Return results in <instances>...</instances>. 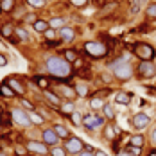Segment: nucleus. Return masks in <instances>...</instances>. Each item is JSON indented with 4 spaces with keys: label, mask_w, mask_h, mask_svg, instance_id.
<instances>
[{
    "label": "nucleus",
    "mask_w": 156,
    "mask_h": 156,
    "mask_svg": "<svg viewBox=\"0 0 156 156\" xmlns=\"http://www.w3.org/2000/svg\"><path fill=\"white\" fill-rule=\"evenodd\" d=\"M104 117H101V115H86V117H83V126L88 129V131H94L97 127H101V126H104Z\"/></svg>",
    "instance_id": "8"
},
{
    "label": "nucleus",
    "mask_w": 156,
    "mask_h": 156,
    "mask_svg": "<svg viewBox=\"0 0 156 156\" xmlns=\"http://www.w3.org/2000/svg\"><path fill=\"white\" fill-rule=\"evenodd\" d=\"M65 149H66L68 153H72V154H76V153H83L84 144L79 140L77 136H70L68 142H66V145H65Z\"/></svg>",
    "instance_id": "9"
},
{
    "label": "nucleus",
    "mask_w": 156,
    "mask_h": 156,
    "mask_svg": "<svg viewBox=\"0 0 156 156\" xmlns=\"http://www.w3.org/2000/svg\"><path fill=\"white\" fill-rule=\"evenodd\" d=\"M25 22H32V23H34V22H36L34 15H27V16H25Z\"/></svg>",
    "instance_id": "44"
},
{
    "label": "nucleus",
    "mask_w": 156,
    "mask_h": 156,
    "mask_svg": "<svg viewBox=\"0 0 156 156\" xmlns=\"http://www.w3.org/2000/svg\"><path fill=\"white\" fill-rule=\"evenodd\" d=\"M151 142L156 145V126L153 127V131H151Z\"/></svg>",
    "instance_id": "42"
},
{
    "label": "nucleus",
    "mask_w": 156,
    "mask_h": 156,
    "mask_svg": "<svg viewBox=\"0 0 156 156\" xmlns=\"http://www.w3.org/2000/svg\"><path fill=\"white\" fill-rule=\"evenodd\" d=\"M59 36H61V43H70L76 38V31L70 25H65V27L59 29Z\"/></svg>",
    "instance_id": "11"
},
{
    "label": "nucleus",
    "mask_w": 156,
    "mask_h": 156,
    "mask_svg": "<svg viewBox=\"0 0 156 156\" xmlns=\"http://www.w3.org/2000/svg\"><path fill=\"white\" fill-rule=\"evenodd\" d=\"M133 54L140 61H154L156 59V48L147 41H136L133 45Z\"/></svg>",
    "instance_id": "2"
},
{
    "label": "nucleus",
    "mask_w": 156,
    "mask_h": 156,
    "mask_svg": "<svg viewBox=\"0 0 156 156\" xmlns=\"http://www.w3.org/2000/svg\"><path fill=\"white\" fill-rule=\"evenodd\" d=\"M115 102H117V104H122V106H129V102H131V94H127V92H117Z\"/></svg>",
    "instance_id": "15"
},
{
    "label": "nucleus",
    "mask_w": 156,
    "mask_h": 156,
    "mask_svg": "<svg viewBox=\"0 0 156 156\" xmlns=\"http://www.w3.org/2000/svg\"><path fill=\"white\" fill-rule=\"evenodd\" d=\"M32 27H34V31L36 32H47L48 29H50L48 22H45V20H36V22L32 23Z\"/></svg>",
    "instance_id": "21"
},
{
    "label": "nucleus",
    "mask_w": 156,
    "mask_h": 156,
    "mask_svg": "<svg viewBox=\"0 0 156 156\" xmlns=\"http://www.w3.org/2000/svg\"><path fill=\"white\" fill-rule=\"evenodd\" d=\"M70 119H72L74 124H83V119H81V113H79V111H74V113L70 115Z\"/></svg>",
    "instance_id": "35"
},
{
    "label": "nucleus",
    "mask_w": 156,
    "mask_h": 156,
    "mask_svg": "<svg viewBox=\"0 0 156 156\" xmlns=\"http://www.w3.org/2000/svg\"><path fill=\"white\" fill-rule=\"evenodd\" d=\"M147 156H156V151H154V149H153V151H151V153H149V154H147Z\"/></svg>",
    "instance_id": "48"
},
{
    "label": "nucleus",
    "mask_w": 156,
    "mask_h": 156,
    "mask_svg": "<svg viewBox=\"0 0 156 156\" xmlns=\"http://www.w3.org/2000/svg\"><path fill=\"white\" fill-rule=\"evenodd\" d=\"M25 149H27V147H25ZM25 149H23L22 145H16V154L18 156H27V151H25Z\"/></svg>",
    "instance_id": "39"
},
{
    "label": "nucleus",
    "mask_w": 156,
    "mask_h": 156,
    "mask_svg": "<svg viewBox=\"0 0 156 156\" xmlns=\"http://www.w3.org/2000/svg\"><path fill=\"white\" fill-rule=\"evenodd\" d=\"M63 56H65V59H66L68 63H72V61H76V59H77V50L68 48V50H65V52H63Z\"/></svg>",
    "instance_id": "27"
},
{
    "label": "nucleus",
    "mask_w": 156,
    "mask_h": 156,
    "mask_svg": "<svg viewBox=\"0 0 156 156\" xmlns=\"http://www.w3.org/2000/svg\"><path fill=\"white\" fill-rule=\"evenodd\" d=\"M104 99H102V95H94L92 99H90V106H92V109H102L104 108Z\"/></svg>",
    "instance_id": "19"
},
{
    "label": "nucleus",
    "mask_w": 156,
    "mask_h": 156,
    "mask_svg": "<svg viewBox=\"0 0 156 156\" xmlns=\"http://www.w3.org/2000/svg\"><path fill=\"white\" fill-rule=\"evenodd\" d=\"M131 124H133V127H135V129L142 131V129H145L147 126L151 124V117H149L147 113H144V111H140V113H135V115L131 117Z\"/></svg>",
    "instance_id": "7"
},
{
    "label": "nucleus",
    "mask_w": 156,
    "mask_h": 156,
    "mask_svg": "<svg viewBox=\"0 0 156 156\" xmlns=\"http://www.w3.org/2000/svg\"><path fill=\"white\" fill-rule=\"evenodd\" d=\"M15 32L18 34V38H20V41H29V34L25 29H22V27H15Z\"/></svg>",
    "instance_id": "28"
},
{
    "label": "nucleus",
    "mask_w": 156,
    "mask_h": 156,
    "mask_svg": "<svg viewBox=\"0 0 156 156\" xmlns=\"http://www.w3.org/2000/svg\"><path fill=\"white\" fill-rule=\"evenodd\" d=\"M102 79H104L106 83H109V81H111V77H109V76H102Z\"/></svg>",
    "instance_id": "47"
},
{
    "label": "nucleus",
    "mask_w": 156,
    "mask_h": 156,
    "mask_svg": "<svg viewBox=\"0 0 156 156\" xmlns=\"http://www.w3.org/2000/svg\"><path fill=\"white\" fill-rule=\"evenodd\" d=\"M22 106H23L25 109H31V111L34 109V106H32V104L29 102V101H25V99H22Z\"/></svg>",
    "instance_id": "41"
},
{
    "label": "nucleus",
    "mask_w": 156,
    "mask_h": 156,
    "mask_svg": "<svg viewBox=\"0 0 156 156\" xmlns=\"http://www.w3.org/2000/svg\"><path fill=\"white\" fill-rule=\"evenodd\" d=\"M63 94H65V97H68V99H70V97H72V99H74V97H77V94H76V90H74V88H66V86L63 88Z\"/></svg>",
    "instance_id": "34"
},
{
    "label": "nucleus",
    "mask_w": 156,
    "mask_h": 156,
    "mask_svg": "<svg viewBox=\"0 0 156 156\" xmlns=\"http://www.w3.org/2000/svg\"><path fill=\"white\" fill-rule=\"evenodd\" d=\"M13 32H15V29H13V25L11 23H4L2 27H0V34L4 36V38H13Z\"/></svg>",
    "instance_id": "23"
},
{
    "label": "nucleus",
    "mask_w": 156,
    "mask_h": 156,
    "mask_svg": "<svg viewBox=\"0 0 156 156\" xmlns=\"http://www.w3.org/2000/svg\"><path fill=\"white\" fill-rule=\"evenodd\" d=\"M50 154H52V156H66V149H61V147H58V145H56V147L52 149V153H50Z\"/></svg>",
    "instance_id": "33"
},
{
    "label": "nucleus",
    "mask_w": 156,
    "mask_h": 156,
    "mask_svg": "<svg viewBox=\"0 0 156 156\" xmlns=\"http://www.w3.org/2000/svg\"><path fill=\"white\" fill-rule=\"evenodd\" d=\"M61 111L65 115H72L74 113V102H66V104H61Z\"/></svg>",
    "instance_id": "29"
},
{
    "label": "nucleus",
    "mask_w": 156,
    "mask_h": 156,
    "mask_svg": "<svg viewBox=\"0 0 156 156\" xmlns=\"http://www.w3.org/2000/svg\"><path fill=\"white\" fill-rule=\"evenodd\" d=\"M0 127H2V126H0Z\"/></svg>",
    "instance_id": "53"
},
{
    "label": "nucleus",
    "mask_w": 156,
    "mask_h": 156,
    "mask_svg": "<svg viewBox=\"0 0 156 156\" xmlns=\"http://www.w3.org/2000/svg\"><path fill=\"white\" fill-rule=\"evenodd\" d=\"M74 90H76V94L79 97H86L88 95V86L84 84V83H77V84H74Z\"/></svg>",
    "instance_id": "25"
},
{
    "label": "nucleus",
    "mask_w": 156,
    "mask_h": 156,
    "mask_svg": "<svg viewBox=\"0 0 156 156\" xmlns=\"http://www.w3.org/2000/svg\"><path fill=\"white\" fill-rule=\"evenodd\" d=\"M0 95H2V97H7V99H15V97H16L15 90H13V88H11L5 81L0 84Z\"/></svg>",
    "instance_id": "17"
},
{
    "label": "nucleus",
    "mask_w": 156,
    "mask_h": 156,
    "mask_svg": "<svg viewBox=\"0 0 156 156\" xmlns=\"http://www.w3.org/2000/svg\"><path fill=\"white\" fill-rule=\"evenodd\" d=\"M70 4L76 5V7H84L88 4V0H70Z\"/></svg>",
    "instance_id": "37"
},
{
    "label": "nucleus",
    "mask_w": 156,
    "mask_h": 156,
    "mask_svg": "<svg viewBox=\"0 0 156 156\" xmlns=\"http://www.w3.org/2000/svg\"><path fill=\"white\" fill-rule=\"evenodd\" d=\"M29 119H31V122H32V124H41V122H43V117L36 115L34 111H31V113H29Z\"/></svg>",
    "instance_id": "32"
},
{
    "label": "nucleus",
    "mask_w": 156,
    "mask_h": 156,
    "mask_svg": "<svg viewBox=\"0 0 156 156\" xmlns=\"http://www.w3.org/2000/svg\"><path fill=\"white\" fill-rule=\"evenodd\" d=\"M102 113H104V119H108V120H113L115 117H117V111H115V108L111 106V104H104V108H102Z\"/></svg>",
    "instance_id": "22"
},
{
    "label": "nucleus",
    "mask_w": 156,
    "mask_h": 156,
    "mask_svg": "<svg viewBox=\"0 0 156 156\" xmlns=\"http://www.w3.org/2000/svg\"><path fill=\"white\" fill-rule=\"evenodd\" d=\"M95 156H108L104 151H95Z\"/></svg>",
    "instance_id": "46"
},
{
    "label": "nucleus",
    "mask_w": 156,
    "mask_h": 156,
    "mask_svg": "<svg viewBox=\"0 0 156 156\" xmlns=\"http://www.w3.org/2000/svg\"><path fill=\"white\" fill-rule=\"evenodd\" d=\"M154 66H156V59H154Z\"/></svg>",
    "instance_id": "51"
},
{
    "label": "nucleus",
    "mask_w": 156,
    "mask_h": 156,
    "mask_svg": "<svg viewBox=\"0 0 156 156\" xmlns=\"http://www.w3.org/2000/svg\"><path fill=\"white\" fill-rule=\"evenodd\" d=\"M5 83H7V84H9V86L15 90V94H16V95H23V94H25V88L22 86V83H20L18 79H13V77H11V79H7Z\"/></svg>",
    "instance_id": "16"
},
{
    "label": "nucleus",
    "mask_w": 156,
    "mask_h": 156,
    "mask_svg": "<svg viewBox=\"0 0 156 156\" xmlns=\"http://www.w3.org/2000/svg\"><path fill=\"white\" fill-rule=\"evenodd\" d=\"M13 5H15V0H2V4H0L2 11H11Z\"/></svg>",
    "instance_id": "30"
},
{
    "label": "nucleus",
    "mask_w": 156,
    "mask_h": 156,
    "mask_svg": "<svg viewBox=\"0 0 156 156\" xmlns=\"http://www.w3.org/2000/svg\"><path fill=\"white\" fill-rule=\"evenodd\" d=\"M45 99L48 101V104H52L54 108H61V104H63V101H61V97L58 94H52V92H45Z\"/></svg>",
    "instance_id": "14"
},
{
    "label": "nucleus",
    "mask_w": 156,
    "mask_h": 156,
    "mask_svg": "<svg viewBox=\"0 0 156 156\" xmlns=\"http://www.w3.org/2000/svg\"><path fill=\"white\" fill-rule=\"evenodd\" d=\"M145 16L151 18V20H156V2H151V4L145 7Z\"/></svg>",
    "instance_id": "26"
},
{
    "label": "nucleus",
    "mask_w": 156,
    "mask_h": 156,
    "mask_svg": "<svg viewBox=\"0 0 156 156\" xmlns=\"http://www.w3.org/2000/svg\"><path fill=\"white\" fill-rule=\"evenodd\" d=\"M117 133H119V127H117V126H104V136H106L109 142L115 140Z\"/></svg>",
    "instance_id": "20"
},
{
    "label": "nucleus",
    "mask_w": 156,
    "mask_h": 156,
    "mask_svg": "<svg viewBox=\"0 0 156 156\" xmlns=\"http://www.w3.org/2000/svg\"><path fill=\"white\" fill-rule=\"evenodd\" d=\"M45 36H47V40H48V41H52V40L56 38V29H48V31L45 32Z\"/></svg>",
    "instance_id": "38"
},
{
    "label": "nucleus",
    "mask_w": 156,
    "mask_h": 156,
    "mask_svg": "<svg viewBox=\"0 0 156 156\" xmlns=\"http://www.w3.org/2000/svg\"><path fill=\"white\" fill-rule=\"evenodd\" d=\"M81 156H95V153H92V151H83Z\"/></svg>",
    "instance_id": "45"
},
{
    "label": "nucleus",
    "mask_w": 156,
    "mask_h": 156,
    "mask_svg": "<svg viewBox=\"0 0 156 156\" xmlns=\"http://www.w3.org/2000/svg\"><path fill=\"white\" fill-rule=\"evenodd\" d=\"M48 25H50V29H56V27L61 29V27L66 25V18H59V16H58V18H52V20L48 22Z\"/></svg>",
    "instance_id": "24"
},
{
    "label": "nucleus",
    "mask_w": 156,
    "mask_h": 156,
    "mask_svg": "<svg viewBox=\"0 0 156 156\" xmlns=\"http://www.w3.org/2000/svg\"><path fill=\"white\" fill-rule=\"evenodd\" d=\"M109 68L113 72V76L119 79V81H129L135 76V68L131 66V63H117L111 61L109 63Z\"/></svg>",
    "instance_id": "4"
},
{
    "label": "nucleus",
    "mask_w": 156,
    "mask_h": 156,
    "mask_svg": "<svg viewBox=\"0 0 156 156\" xmlns=\"http://www.w3.org/2000/svg\"><path fill=\"white\" fill-rule=\"evenodd\" d=\"M25 2H27V4H31L32 7H43L47 0H25Z\"/></svg>",
    "instance_id": "36"
},
{
    "label": "nucleus",
    "mask_w": 156,
    "mask_h": 156,
    "mask_svg": "<svg viewBox=\"0 0 156 156\" xmlns=\"http://www.w3.org/2000/svg\"><path fill=\"white\" fill-rule=\"evenodd\" d=\"M27 151H31V153H36V154H47L48 149H47V144L45 142H36V140H31L27 142Z\"/></svg>",
    "instance_id": "10"
},
{
    "label": "nucleus",
    "mask_w": 156,
    "mask_h": 156,
    "mask_svg": "<svg viewBox=\"0 0 156 156\" xmlns=\"http://www.w3.org/2000/svg\"><path fill=\"white\" fill-rule=\"evenodd\" d=\"M34 81H36V84H38L40 88H43V90L48 88V81L45 77H34Z\"/></svg>",
    "instance_id": "31"
},
{
    "label": "nucleus",
    "mask_w": 156,
    "mask_h": 156,
    "mask_svg": "<svg viewBox=\"0 0 156 156\" xmlns=\"http://www.w3.org/2000/svg\"><path fill=\"white\" fill-rule=\"evenodd\" d=\"M84 52H86L90 58H94V59H102V58L108 56L109 48L104 41L94 40V41H86V43H84Z\"/></svg>",
    "instance_id": "3"
},
{
    "label": "nucleus",
    "mask_w": 156,
    "mask_h": 156,
    "mask_svg": "<svg viewBox=\"0 0 156 156\" xmlns=\"http://www.w3.org/2000/svg\"><path fill=\"white\" fill-rule=\"evenodd\" d=\"M11 119H13V122H16V124L22 126V127H29L32 124L31 119H29V113L23 111V109H20V108L11 109Z\"/></svg>",
    "instance_id": "6"
},
{
    "label": "nucleus",
    "mask_w": 156,
    "mask_h": 156,
    "mask_svg": "<svg viewBox=\"0 0 156 156\" xmlns=\"http://www.w3.org/2000/svg\"><path fill=\"white\" fill-rule=\"evenodd\" d=\"M43 142H45L47 145H58L59 136L54 133V129H52V127H47V129L43 131Z\"/></svg>",
    "instance_id": "12"
},
{
    "label": "nucleus",
    "mask_w": 156,
    "mask_h": 156,
    "mask_svg": "<svg viewBox=\"0 0 156 156\" xmlns=\"http://www.w3.org/2000/svg\"><path fill=\"white\" fill-rule=\"evenodd\" d=\"M0 13H2V7H0Z\"/></svg>",
    "instance_id": "52"
},
{
    "label": "nucleus",
    "mask_w": 156,
    "mask_h": 156,
    "mask_svg": "<svg viewBox=\"0 0 156 156\" xmlns=\"http://www.w3.org/2000/svg\"><path fill=\"white\" fill-rule=\"evenodd\" d=\"M136 72H138L140 79H153L156 76L154 61H140L138 66H136Z\"/></svg>",
    "instance_id": "5"
},
{
    "label": "nucleus",
    "mask_w": 156,
    "mask_h": 156,
    "mask_svg": "<svg viewBox=\"0 0 156 156\" xmlns=\"http://www.w3.org/2000/svg\"><path fill=\"white\" fill-rule=\"evenodd\" d=\"M5 65H7V58L4 54H0V66H5Z\"/></svg>",
    "instance_id": "43"
},
{
    "label": "nucleus",
    "mask_w": 156,
    "mask_h": 156,
    "mask_svg": "<svg viewBox=\"0 0 156 156\" xmlns=\"http://www.w3.org/2000/svg\"><path fill=\"white\" fill-rule=\"evenodd\" d=\"M45 66H47L48 74L54 76L56 79H66L70 74H72V66L66 59H63L59 56H48L47 61H45Z\"/></svg>",
    "instance_id": "1"
},
{
    "label": "nucleus",
    "mask_w": 156,
    "mask_h": 156,
    "mask_svg": "<svg viewBox=\"0 0 156 156\" xmlns=\"http://www.w3.org/2000/svg\"><path fill=\"white\" fill-rule=\"evenodd\" d=\"M119 156H136V154H133V153L126 147V149H122V151H119Z\"/></svg>",
    "instance_id": "40"
},
{
    "label": "nucleus",
    "mask_w": 156,
    "mask_h": 156,
    "mask_svg": "<svg viewBox=\"0 0 156 156\" xmlns=\"http://www.w3.org/2000/svg\"><path fill=\"white\" fill-rule=\"evenodd\" d=\"M127 145H131V147H140V149H144V145H145V136H144L142 133L131 135V136H129V140H127Z\"/></svg>",
    "instance_id": "13"
},
{
    "label": "nucleus",
    "mask_w": 156,
    "mask_h": 156,
    "mask_svg": "<svg viewBox=\"0 0 156 156\" xmlns=\"http://www.w3.org/2000/svg\"><path fill=\"white\" fill-rule=\"evenodd\" d=\"M52 129H54V133H56L59 138H70V131H68L63 124H54Z\"/></svg>",
    "instance_id": "18"
},
{
    "label": "nucleus",
    "mask_w": 156,
    "mask_h": 156,
    "mask_svg": "<svg viewBox=\"0 0 156 156\" xmlns=\"http://www.w3.org/2000/svg\"><path fill=\"white\" fill-rule=\"evenodd\" d=\"M0 156H5V154H4V153H0Z\"/></svg>",
    "instance_id": "50"
},
{
    "label": "nucleus",
    "mask_w": 156,
    "mask_h": 156,
    "mask_svg": "<svg viewBox=\"0 0 156 156\" xmlns=\"http://www.w3.org/2000/svg\"><path fill=\"white\" fill-rule=\"evenodd\" d=\"M0 119H2V106H0Z\"/></svg>",
    "instance_id": "49"
}]
</instances>
